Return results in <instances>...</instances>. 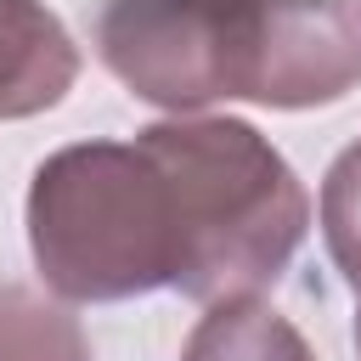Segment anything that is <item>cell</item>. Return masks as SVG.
<instances>
[{
	"label": "cell",
	"mask_w": 361,
	"mask_h": 361,
	"mask_svg": "<svg viewBox=\"0 0 361 361\" xmlns=\"http://www.w3.org/2000/svg\"><path fill=\"white\" fill-rule=\"evenodd\" d=\"M355 355H361V288H355Z\"/></svg>",
	"instance_id": "cell-9"
},
{
	"label": "cell",
	"mask_w": 361,
	"mask_h": 361,
	"mask_svg": "<svg viewBox=\"0 0 361 361\" xmlns=\"http://www.w3.org/2000/svg\"><path fill=\"white\" fill-rule=\"evenodd\" d=\"M28 248L68 305L175 288V209L141 141H73L34 169Z\"/></svg>",
	"instance_id": "cell-2"
},
{
	"label": "cell",
	"mask_w": 361,
	"mask_h": 361,
	"mask_svg": "<svg viewBox=\"0 0 361 361\" xmlns=\"http://www.w3.org/2000/svg\"><path fill=\"white\" fill-rule=\"evenodd\" d=\"M175 209V288L197 305L259 299L310 231L293 164L248 118H158L135 130Z\"/></svg>",
	"instance_id": "cell-1"
},
{
	"label": "cell",
	"mask_w": 361,
	"mask_h": 361,
	"mask_svg": "<svg viewBox=\"0 0 361 361\" xmlns=\"http://www.w3.org/2000/svg\"><path fill=\"white\" fill-rule=\"evenodd\" d=\"M180 361H316V350L265 299H226L197 316Z\"/></svg>",
	"instance_id": "cell-6"
},
{
	"label": "cell",
	"mask_w": 361,
	"mask_h": 361,
	"mask_svg": "<svg viewBox=\"0 0 361 361\" xmlns=\"http://www.w3.org/2000/svg\"><path fill=\"white\" fill-rule=\"evenodd\" d=\"M361 85V11L350 0H254L237 56V102L327 107Z\"/></svg>",
	"instance_id": "cell-4"
},
{
	"label": "cell",
	"mask_w": 361,
	"mask_h": 361,
	"mask_svg": "<svg viewBox=\"0 0 361 361\" xmlns=\"http://www.w3.org/2000/svg\"><path fill=\"white\" fill-rule=\"evenodd\" d=\"M79 79V45L45 0H0V118L56 107Z\"/></svg>",
	"instance_id": "cell-5"
},
{
	"label": "cell",
	"mask_w": 361,
	"mask_h": 361,
	"mask_svg": "<svg viewBox=\"0 0 361 361\" xmlns=\"http://www.w3.org/2000/svg\"><path fill=\"white\" fill-rule=\"evenodd\" d=\"M0 361H96L79 316L23 282H0Z\"/></svg>",
	"instance_id": "cell-7"
},
{
	"label": "cell",
	"mask_w": 361,
	"mask_h": 361,
	"mask_svg": "<svg viewBox=\"0 0 361 361\" xmlns=\"http://www.w3.org/2000/svg\"><path fill=\"white\" fill-rule=\"evenodd\" d=\"M248 6L254 0H102L96 56L130 96L186 118L237 96Z\"/></svg>",
	"instance_id": "cell-3"
},
{
	"label": "cell",
	"mask_w": 361,
	"mask_h": 361,
	"mask_svg": "<svg viewBox=\"0 0 361 361\" xmlns=\"http://www.w3.org/2000/svg\"><path fill=\"white\" fill-rule=\"evenodd\" d=\"M322 243L350 288H361V141H350L322 175Z\"/></svg>",
	"instance_id": "cell-8"
}]
</instances>
